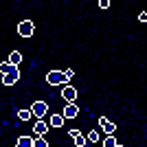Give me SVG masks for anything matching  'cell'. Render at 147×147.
Wrapping results in <instances>:
<instances>
[{"instance_id": "12", "label": "cell", "mask_w": 147, "mask_h": 147, "mask_svg": "<svg viewBox=\"0 0 147 147\" xmlns=\"http://www.w3.org/2000/svg\"><path fill=\"white\" fill-rule=\"evenodd\" d=\"M7 61H9V64H11V66H18L20 61H22V55H20L18 51H13L11 55H9V59H7Z\"/></svg>"}, {"instance_id": "19", "label": "cell", "mask_w": 147, "mask_h": 147, "mask_svg": "<svg viewBox=\"0 0 147 147\" xmlns=\"http://www.w3.org/2000/svg\"><path fill=\"white\" fill-rule=\"evenodd\" d=\"M138 20H141V22H145V20H147V13L141 11V13H138Z\"/></svg>"}, {"instance_id": "18", "label": "cell", "mask_w": 147, "mask_h": 147, "mask_svg": "<svg viewBox=\"0 0 147 147\" xmlns=\"http://www.w3.org/2000/svg\"><path fill=\"white\" fill-rule=\"evenodd\" d=\"M99 7H101V9H108V7H110V0H99Z\"/></svg>"}, {"instance_id": "15", "label": "cell", "mask_w": 147, "mask_h": 147, "mask_svg": "<svg viewBox=\"0 0 147 147\" xmlns=\"http://www.w3.org/2000/svg\"><path fill=\"white\" fill-rule=\"evenodd\" d=\"M33 147H49V143L44 136H37V138H33Z\"/></svg>"}, {"instance_id": "6", "label": "cell", "mask_w": 147, "mask_h": 147, "mask_svg": "<svg viewBox=\"0 0 147 147\" xmlns=\"http://www.w3.org/2000/svg\"><path fill=\"white\" fill-rule=\"evenodd\" d=\"M77 114H79L77 103H66V108H64V112H61V117H64V119H75Z\"/></svg>"}, {"instance_id": "4", "label": "cell", "mask_w": 147, "mask_h": 147, "mask_svg": "<svg viewBox=\"0 0 147 147\" xmlns=\"http://www.w3.org/2000/svg\"><path fill=\"white\" fill-rule=\"evenodd\" d=\"M99 125L103 127V132H105L108 136H114V132H117V125H114L112 121H108L105 117H99Z\"/></svg>"}, {"instance_id": "14", "label": "cell", "mask_w": 147, "mask_h": 147, "mask_svg": "<svg viewBox=\"0 0 147 147\" xmlns=\"http://www.w3.org/2000/svg\"><path fill=\"white\" fill-rule=\"evenodd\" d=\"M119 143H117V138L114 136H105L103 138V147H117Z\"/></svg>"}, {"instance_id": "16", "label": "cell", "mask_w": 147, "mask_h": 147, "mask_svg": "<svg viewBox=\"0 0 147 147\" xmlns=\"http://www.w3.org/2000/svg\"><path fill=\"white\" fill-rule=\"evenodd\" d=\"M18 119L20 121H29L31 119V110H18Z\"/></svg>"}, {"instance_id": "5", "label": "cell", "mask_w": 147, "mask_h": 147, "mask_svg": "<svg viewBox=\"0 0 147 147\" xmlns=\"http://www.w3.org/2000/svg\"><path fill=\"white\" fill-rule=\"evenodd\" d=\"M61 97H64V101H66V103H75V99H77V88L66 86L64 90H61Z\"/></svg>"}, {"instance_id": "10", "label": "cell", "mask_w": 147, "mask_h": 147, "mask_svg": "<svg viewBox=\"0 0 147 147\" xmlns=\"http://www.w3.org/2000/svg\"><path fill=\"white\" fill-rule=\"evenodd\" d=\"M13 70H18V66H11L9 61H2V64H0V73H2V77L9 75V73H13Z\"/></svg>"}, {"instance_id": "17", "label": "cell", "mask_w": 147, "mask_h": 147, "mask_svg": "<svg viewBox=\"0 0 147 147\" xmlns=\"http://www.w3.org/2000/svg\"><path fill=\"white\" fill-rule=\"evenodd\" d=\"M88 141H90V143H97V141H99V132L90 129V132H88Z\"/></svg>"}, {"instance_id": "8", "label": "cell", "mask_w": 147, "mask_h": 147, "mask_svg": "<svg viewBox=\"0 0 147 147\" xmlns=\"http://www.w3.org/2000/svg\"><path fill=\"white\" fill-rule=\"evenodd\" d=\"M16 147H33V136H20L16 141Z\"/></svg>"}, {"instance_id": "9", "label": "cell", "mask_w": 147, "mask_h": 147, "mask_svg": "<svg viewBox=\"0 0 147 147\" xmlns=\"http://www.w3.org/2000/svg\"><path fill=\"white\" fill-rule=\"evenodd\" d=\"M33 132H35L37 136H44L46 132H49V125H46L44 121H37V123H35V127H33Z\"/></svg>"}, {"instance_id": "7", "label": "cell", "mask_w": 147, "mask_h": 147, "mask_svg": "<svg viewBox=\"0 0 147 147\" xmlns=\"http://www.w3.org/2000/svg\"><path fill=\"white\" fill-rule=\"evenodd\" d=\"M18 79H20V70H13V73H9V75L2 77V84H5V86H13Z\"/></svg>"}, {"instance_id": "20", "label": "cell", "mask_w": 147, "mask_h": 147, "mask_svg": "<svg viewBox=\"0 0 147 147\" xmlns=\"http://www.w3.org/2000/svg\"><path fill=\"white\" fill-rule=\"evenodd\" d=\"M117 147H123V145H121V143H119V145H117Z\"/></svg>"}, {"instance_id": "3", "label": "cell", "mask_w": 147, "mask_h": 147, "mask_svg": "<svg viewBox=\"0 0 147 147\" xmlns=\"http://www.w3.org/2000/svg\"><path fill=\"white\" fill-rule=\"evenodd\" d=\"M33 29H35V26H33L31 20H22V22L18 24V35L20 37H31L33 35Z\"/></svg>"}, {"instance_id": "2", "label": "cell", "mask_w": 147, "mask_h": 147, "mask_svg": "<svg viewBox=\"0 0 147 147\" xmlns=\"http://www.w3.org/2000/svg\"><path fill=\"white\" fill-rule=\"evenodd\" d=\"M46 81H49L51 86H59V84H66L68 77L64 70H51L49 75H46Z\"/></svg>"}, {"instance_id": "13", "label": "cell", "mask_w": 147, "mask_h": 147, "mask_svg": "<svg viewBox=\"0 0 147 147\" xmlns=\"http://www.w3.org/2000/svg\"><path fill=\"white\" fill-rule=\"evenodd\" d=\"M73 143H75V147H84V145H86V136L79 132L77 136H73Z\"/></svg>"}, {"instance_id": "11", "label": "cell", "mask_w": 147, "mask_h": 147, "mask_svg": "<svg viewBox=\"0 0 147 147\" xmlns=\"http://www.w3.org/2000/svg\"><path fill=\"white\" fill-rule=\"evenodd\" d=\"M64 121H66V119L61 117V114H53V117H51V127H61Z\"/></svg>"}, {"instance_id": "1", "label": "cell", "mask_w": 147, "mask_h": 147, "mask_svg": "<svg viewBox=\"0 0 147 147\" xmlns=\"http://www.w3.org/2000/svg\"><path fill=\"white\" fill-rule=\"evenodd\" d=\"M46 114H49V103L46 101H35L31 105V117H35L37 121H42Z\"/></svg>"}]
</instances>
